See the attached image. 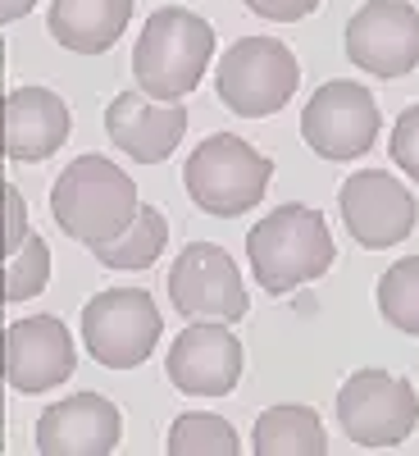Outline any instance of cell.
I'll use <instances>...</instances> for the list:
<instances>
[{
    "label": "cell",
    "mask_w": 419,
    "mask_h": 456,
    "mask_svg": "<svg viewBox=\"0 0 419 456\" xmlns=\"http://www.w3.org/2000/svg\"><path fill=\"white\" fill-rule=\"evenodd\" d=\"M141 201L133 178L105 156H78L51 187V215L73 242L101 247L137 219Z\"/></svg>",
    "instance_id": "7a4b0ae2"
},
{
    "label": "cell",
    "mask_w": 419,
    "mask_h": 456,
    "mask_svg": "<svg viewBox=\"0 0 419 456\" xmlns=\"http://www.w3.org/2000/svg\"><path fill=\"white\" fill-rule=\"evenodd\" d=\"M105 133L137 165H160L187 133V110L182 101H150L141 87H128L109 101Z\"/></svg>",
    "instance_id": "5bb4252c"
},
{
    "label": "cell",
    "mask_w": 419,
    "mask_h": 456,
    "mask_svg": "<svg viewBox=\"0 0 419 456\" xmlns=\"http://www.w3.org/2000/svg\"><path fill=\"white\" fill-rule=\"evenodd\" d=\"M270 178H274V165L251 142H242L233 133L205 137L182 165L187 197L205 215H219V219H233V215H246L251 206H260Z\"/></svg>",
    "instance_id": "277c9868"
},
{
    "label": "cell",
    "mask_w": 419,
    "mask_h": 456,
    "mask_svg": "<svg viewBox=\"0 0 419 456\" xmlns=\"http://www.w3.org/2000/svg\"><path fill=\"white\" fill-rule=\"evenodd\" d=\"M165 370L187 397H228L242 379V342L223 320H192L169 342Z\"/></svg>",
    "instance_id": "7c38bea8"
},
{
    "label": "cell",
    "mask_w": 419,
    "mask_h": 456,
    "mask_svg": "<svg viewBox=\"0 0 419 456\" xmlns=\"http://www.w3.org/2000/svg\"><path fill=\"white\" fill-rule=\"evenodd\" d=\"M119 406L101 393H73L42 411L36 447L46 456H105L119 447Z\"/></svg>",
    "instance_id": "9a60e30c"
},
{
    "label": "cell",
    "mask_w": 419,
    "mask_h": 456,
    "mask_svg": "<svg viewBox=\"0 0 419 456\" xmlns=\"http://www.w3.org/2000/svg\"><path fill=\"white\" fill-rule=\"evenodd\" d=\"M251 447L260 456H324L328 434L310 406H270L255 420Z\"/></svg>",
    "instance_id": "d6986e66"
},
{
    "label": "cell",
    "mask_w": 419,
    "mask_h": 456,
    "mask_svg": "<svg viewBox=\"0 0 419 456\" xmlns=\"http://www.w3.org/2000/svg\"><path fill=\"white\" fill-rule=\"evenodd\" d=\"M160 329L165 320L141 288H105L83 306V347L109 370L141 365L156 352Z\"/></svg>",
    "instance_id": "8992f818"
},
{
    "label": "cell",
    "mask_w": 419,
    "mask_h": 456,
    "mask_svg": "<svg viewBox=\"0 0 419 456\" xmlns=\"http://www.w3.org/2000/svg\"><path fill=\"white\" fill-rule=\"evenodd\" d=\"M0 379H5V365H0Z\"/></svg>",
    "instance_id": "484cf974"
},
{
    "label": "cell",
    "mask_w": 419,
    "mask_h": 456,
    "mask_svg": "<svg viewBox=\"0 0 419 456\" xmlns=\"http://www.w3.org/2000/svg\"><path fill=\"white\" fill-rule=\"evenodd\" d=\"M219 101L242 114V119H264L278 114L301 83V64L296 55L274 42V37H242L228 46V55L219 60Z\"/></svg>",
    "instance_id": "5b68a950"
},
{
    "label": "cell",
    "mask_w": 419,
    "mask_h": 456,
    "mask_svg": "<svg viewBox=\"0 0 419 456\" xmlns=\"http://www.w3.org/2000/svg\"><path fill=\"white\" fill-rule=\"evenodd\" d=\"M169 301L182 320L238 324L251 311L246 283L238 274L233 256L214 242H192L178 251V260L169 265Z\"/></svg>",
    "instance_id": "ba28073f"
},
{
    "label": "cell",
    "mask_w": 419,
    "mask_h": 456,
    "mask_svg": "<svg viewBox=\"0 0 419 456\" xmlns=\"http://www.w3.org/2000/svg\"><path fill=\"white\" fill-rule=\"evenodd\" d=\"M165 242H169L165 215H160L156 206H141L137 219L124 228L119 238H109V242H101V247H92V251H96L101 265H109V270H146V265L160 260Z\"/></svg>",
    "instance_id": "ffe728a7"
},
{
    "label": "cell",
    "mask_w": 419,
    "mask_h": 456,
    "mask_svg": "<svg viewBox=\"0 0 419 456\" xmlns=\"http://www.w3.org/2000/svg\"><path fill=\"white\" fill-rule=\"evenodd\" d=\"M238 447H242L238 429L223 415H210V411H182L169 429L173 456H233Z\"/></svg>",
    "instance_id": "44dd1931"
},
{
    "label": "cell",
    "mask_w": 419,
    "mask_h": 456,
    "mask_svg": "<svg viewBox=\"0 0 419 456\" xmlns=\"http://www.w3.org/2000/svg\"><path fill=\"white\" fill-rule=\"evenodd\" d=\"M337 425L360 447H397L419 425V397L388 370H356L337 388Z\"/></svg>",
    "instance_id": "52a82bcc"
},
{
    "label": "cell",
    "mask_w": 419,
    "mask_h": 456,
    "mask_svg": "<svg viewBox=\"0 0 419 456\" xmlns=\"http://www.w3.org/2000/svg\"><path fill=\"white\" fill-rule=\"evenodd\" d=\"M51 279V251L28 224V201L0 187V301H28Z\"/></svg>",
    "instance_id": "e0dca14e"
},
{
    "label": "cell",
    "mask_w": 419,
    "mask_h": 456,
    "mask_svg": "<svg viewBox=\"0 0 419 456\" xmlns=\"http://www.w3.org/2000/svg\"><path fill=\"white\" fill-rule=\"evenodd\" d=\"M347 60L374 78H401L419 64V10L406 0H369L347 23Z\"/></svg>",
    "instance_id": "8fae6325"
},
{
    "label": "cell",
    "mask_w": 419,
    "mask_h": 456,
    "mask_svg": "<svg viewBox=\"0 0 419 456\" xmlns=\"http://www.w3.org/2000/svg\"><path fill=\"white\" fill-rule=\"evenodd\" d=\"M392 165H401L419 183V105L401 110V119L392 128Z\"/></svg>",
    "instance_id": "603a6c76"
},
{
    "label": "cell",
    "mask_w": 419,
    "mask_h": 456,
    "mask_svg": "<svg viewBox=\"0 0 419 456\" xmlns=\"http://www.w3.org/2000/svg\"><path fill=\"white\" fill-rule=\"evenodd\" d=\"M378 311L401 333L419 338V256L397 260L392 270L378 279Z\"/></svg>",
    "instance_id": "7402d4cb"
},
{
    "label": "cell",
    "mask_w": 419,
    "mask_h": 456,
    "mask_svg": "<svg viewBox=\"0 0 419 456\" xmlns=\"http://www.w3.org/2000/svg\"><path fill=\"white\" fill-rule=\"evenodd\" d=\"M342 224L347 233L365 247V251H383V247H397L415 233V219H419V206L410 197V187L397 183L392 174L383 169H360L342 183Z\"/></svg>",
    "instance_id": "30bf717a"
},
{
    "label": "cell",
    "mask_w": 419,
    "mask_h": 456,
    "mask_svg": "<svg viewBox=\"0 0 419 456\" xmlns=\"http://www.w3.org/2000/svg\"><path fill=\"white\" fill-rule=\"evenodd\" d=\"M378 101L360 83H324L301 110V137L324 160H360L378 142Z\"/></svg>",
    "instance_id": "9c48e42d"
},
{
    "label": "cell",
    "mask_w": 419,
    "mask_h": 456,
    "mask_svg": "<svg viewBox=\"0 0 419 456\" xmlns=\"http://www.w3.org/2000/svg\"><path fill=\"white\" fill-rule=\"evenodd\" d=\"M0 365H5L10 388L46 393L73 374L78 352H73V338L55 315H28L0 333Z\"/></svg>",
    "instance_id": "4fadbf2b"
},
{
    "label": "cell",
    "mask_w": 419,
    "mask_h": 456,
    "mask_svg": "<svg viewBox=\"0 0 419 456\" xmlns=\"http://www.w3.org/2000/svg\"><path fill=\"white\" fill-rule=\"evenodd\" d=\"M133 0H51V37L73 55H105L124 37Z\"/></svg>",
    "instance_id": "ac0fdd59"
},
{
    "label": "cell",
    "mask_w": 419,
    "mask_h": 456,
    "mask_svg": "<svg viewBox=\"0 0 419 456\" xmlns=\"http://www.w3.org/2000/svg\"><path fill=\"white\" fill-rule=\"evenodd\" d=\"M32 5L36 0H0V23H14V19L32 14Z\"/></svg>",
    "instance_id": "d4e9b609"
},
{
    "label": "cell",
    "mask_w": 419,
    "mask_h": 456,
    "mask_svg": "<svg viewBox=\"0 0 419 456\" xmlns=\"http://www.w3.org/2000/svg\"><path fill=\"white\" fill-rule=\"evenodd\" d=\"M68 142V105L46 87H14L0 101V151L5 160L36 165Z\"/></svg>",
    "instance_id": "2e32d148"
},
{
    "label": "cell",
    "mask_w": 419,
    "mask_h": 456,
    "mask_svg": "<svg viewBox=\"0 0 419 456\" xmlns=\"http://www.w3.org/2000/svg\"><path fill=\"white\" fill-rule=\"evenodd\" d=\"M242 5L260 19H274V23H296L319 10V0H242Z\"/></svg>",
    "instance_id": "cb8c5ba5"
},
{
    "label": "cell",
    "mask_w": 419,
    "mask_h": 456,
    "mask_svg": "<svg viewBox=\"0 0 419 456\" xmlns=\"http://www.w3.org/2000/svg\"><path fill=\"white\" fill-rule=\"evenodd\" d=\"M210 55H214V28L182 5H165L146 19L137 37L133 78L150 101H182L205 78Z\"/></svg>",
    "instance_id": "3957f363"
},
{
    "label": "cell",
    "mask_w": 419,
    "mask_h": 456,
    "mask_svg": "<svg viewBox=\"0 0 419 456\" xmlns=\"http://www.w3.org/2000/svg\"><path fill=\"white\" fill-rule=\"evenodd\" d=\"M246 260L255 283L270 297H287L301 283H315L333 265V238L319 210L278 206L246 233Z\"/></svg>",
    "instance_id": "6da1fadb"
}]
</instances>
